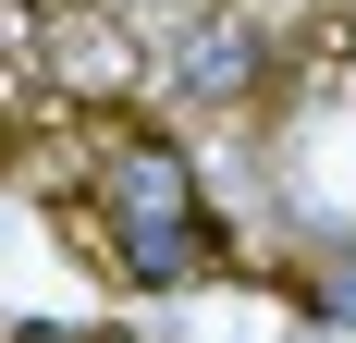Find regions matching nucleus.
<instances>
[{
    "label": "nucleus",
    "instance_id": "2",
    "mask_svg": "<svg viewBox=\"0 0 356 343\" xmlns=\"http://www.w3.org/2000/svg\"><path fill=\"white\" fill-rule=\"evenodd\" d=\"M283 74V49H270V25L258 12H209V25H184V49H172V86L197 110H234V99H258Z\"/></svg>",
    "mask_w": 356,
    "mask_h": 343
},
{
    "label": "nucleus",
    "instance_id": "1",
    "mask_svg": "<svg viewBox=\"0 0 356 343\" xmlns=\"http://www.w3.org/2000/svg\"><path fill=\"white\" fill-rule=\"evenodd\" d=\"M99 233H111V258H123V282H147V294H184V282L221 270L209 196H197V172L160 135H111V160H99Z\"/></svg>",
    "mask_w": 356,
    "mask_h": 343
}]
</instances>
